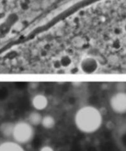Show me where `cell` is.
<instances>
[{"instance_id":"6da1fadb","label":"cell","mask_w":126,"mask_h":151,"mask_svg":"<svg viewBox=\"0 0 126 151\" xmlns=\"http://www.w3.org/2000/svg\"><path fill=\"white\" fill-rule=\"evenodd\" d=\"M103 122L102 113L93 105H84L75 114V124L84 133H93L98 131Z\"/></svg>"},{"instance_id":"7a4b0ae2","label":"cell","mask_w":126,"mask_h":151,"mask_svg":"<svg viewBox=\"0 0 126 151\" xmlns=\"http://www.w3.org/2000/svg\"><path fill=\"white\" fill-rule=\"evenodd\" d=\"M34 135L33 126H31L28 122H18L15 123L14 131L12 137L16 143L28 144L31 142Z\"/></svg>"},{"instance_id":"3957f363","label":"cell","mask_w":126,"mask_h":151,"mask_svg":"<svg viewBox=\"0 0 126 151\" xmlns=\"http://www.w3.org/2000/svg\"><path fill=\"white\" fill-rule=\"evenodd\" d=\"M109 104L111 110L117 114L126 113V92L118 91L112 94L109 100Z\"/></svg>"},{"instance_id":"277c9868","label":"cell","mask_w":126,"mask_h":151,"mask_svg":"<svg viewBox=\"0 0 126 151\" xmlns=\"http://www.w3.org/2000/svg\"><path fill=\"white\" fill-rule=\"evenodd\" d=\"M99 68V63L98 59L92 56L83 58L80 61L79 69L84 74H93Z\"/></svg>"},{"instance_id":"5b68a950","label":"cell","mask_w":126,"mask_h":151,"mask_svg":"<svg viewBox=\"0 0 126 151\" xmlns=\"http://www.w3.org/2000/svg\"><path fill=\"white\" fill-rule=\"evenodd\" d=\"M31 104L36 111H43L48 105V99L43 94H36L31 99Z\"/></svg>"},{"instance_id":"8992f818","label":"cell","mask_w":126,"mask_h":151,"mask_svg":"<svg viewBox=\"0 0 126 151\" xmlns=\"http://www.w3.org/2000/svg\"><path fill=\"white\" fill-rule=\"evenodd\" d=\"M43 116L41 115V113H39L38 111H32L31 113L28 114L27 117V122L31 125V126H38L41 125L42 122Z\"/></svg>"},{"instance_id":"52a82bcc","label":"cell","mask_w":126,"mask_h":151,"mask_svg":"<svg viewBox=\"0 0 126 151\" xmlns=\"http://www.w3.org/2000/svg\"><path fill=\"white\" fill-rule=\"evenodd\" d=\"M14 127H15V124L11 122H3L0 125V132L5 137H11L13 135Z\"/></svg>"},{"instance_id":"ba28073f","label":"cell","mask_w":126,"mask_h":151,"mask_svg":"<svg viewBox=\"0 0 126 151\" xmlns=\"http://www.w3.org/2000/svg\"><path fill=\"white\" fill-rule=\"evenodd\" d=\"M0 151H25L16 142H5L0 145Z\"/></svg>"},{"instance_id":"9c48e42d","label":"cell","mask_w":126,"mask_h":151,"mask_svg":"<svg viewBox=\"0 0 126 151\" xmlns=\"http://www.w3.org/2000/svg\"><path fill=\"white\" fill-rule=\"evenodd\" d=\"M41 125L43 128L50 130V129L54 128V127L56 126V120L51 115H45V116H43Z\"/></svg>"},{"instance_id":"30bf717a","label":"cell","mask_w":126,"mask_h":151,"mask_svg":"<svg viewBox=\"0 0 126 151\" xmlns=\"http://www.w3.org/2000/svg\"><path fill=\"white\" fill-rule=\"evenodd\" d=\"M59 62L61 64V68H68L72 65L73 60L71 57L68 54H64L59 58Z\"/></svg>"},{"instance_id":"8fae6325","label":"cell","mask_w":126,"mask_h":151,"mask_svg":"<svg viewBox=\"0 0 126 151\" xmlns=\"http://www.w3.org/2000/svg\"><path fill=\"white\" fill-rule=\"evenodd\" d=\"M112 48L114 49H116L118 50L121 48V43H120V40L119 39H115L112 42Z\"/></svg>"},{"instance_id":"7c38bea8","label":"cell","mask_w":126,"mask_h":151,"mask_svg":"<svg viewBox=\"0 0 126 151\" xmlns=\"http://www.w3.org/2000/svg\"><path fill=\"white\" fill-rule=\"evenodd\" d=\"M39 151H54V150L49 145H44L40 149Z\"/></svg>"},{"instance_id":"4fadbf2b","label":"cell","mask_w":126,"mask_h":151,"mask_svg":"<svg viewBox=\"0 0 126 151\" xmlns=\"http://www.w3.org/2000/svg\"><path fill=\"white\" fill-rule=\"evenodd\" d=\"M53 66H54V68H61V64H60V62H59V59L54 62Z\"/></svg>"},{"instance_id":"5bb4252c","label":"cell","mask_w":126,"mask_h":151,"mask_svg":"<svg viewBox=\"0 0 126 151\" xmlns=\"http://www.w3.org/2000/svg\"><path fill=\"white\" fill-rule=\"evenodd\" d=\"M124 29H125V31H126V24H125V27H124Z\"/></svg>"}]
</instances>
